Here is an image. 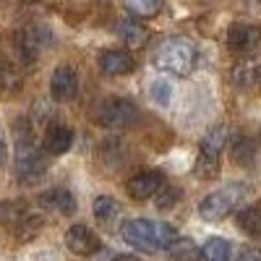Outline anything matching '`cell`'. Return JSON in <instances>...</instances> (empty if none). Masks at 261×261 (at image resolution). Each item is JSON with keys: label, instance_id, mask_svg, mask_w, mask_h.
Listing matches in <instances>:
<instances>
[{"label": "cell", "instance_id": "1", "mask_svg": "<svg viewBox=\"0 0 261 261\" xmlns=\"http://www.w3.org/2000/svg\"><path fill=\"white\" fill-rule=\"evenodd\" d=\"M151 65L162 73L188 76L196 65V45L186 37H167L157 45L154 55H151Z\"/></svg>", "mask_w": 261, "mask_h": 261}, {"label": "cell", "instance_id": "2", "mask_svg": "<svg viewBox=\"0 0 261 261\" xmlns=\"http://www.w3.org/2000/svg\"><path fill=\"white\" fill-rule=\"evenodd\" d=\"M251 193V188L246 183H230V186H222L220 191H212L206 199L201 201L199 206V214L204 217L206 222H220L225 220L227 214H232L241 201Z\"/></svg>", "mask_w": 261, "mask_h": 261}, {"label": "cell", "instance_id": "3", "mask_svg": "<svg viewBox=\"0 0 261 261\" xmlns=\"http://www.w3.org/2000/svg\"><path fill=\"white\" fill-rule=\"evenodd\" d=\"M16 172L21 183H37L47 172V157L42 154V149L29 139V134H21L16 141Z\"/></svg>", "mask_w": 261, "mask_h": 261}, {"label": "cell", "instance_id": "4", "mask_svg": "<svg viewBox=\"0 0 261 261\" xmlns=\"http://www.w3.org/2000/svg\"><path fill=\"white\" fill-rule=\"evenodd\" d=\"M225 146H227V128L212 125L199 144V167L196 170L204 175V180H212L220 172V154Z\"/></svg>", "mask_w": 261, "mask_h": 261}, {"label": "cell", "instance_id": "5", "mask_svg": "<svg viewBox=\"0 0 261 261\" xmlns=\"http://www.w3.org/2000/svg\"><path fill=\"white\" fill-rule=\"evenodd\" d=\"M97 120L110 130H123L139 120V107L130 99H110L99 107Z\"/></svg>", "mask_w": 261, "mask_h": 261}, {"label": "cell", "instance_id": "6", "mask_svg": "<svg viewBox=\"0 0 261 261\" xmlns=\"http://www.w3.org/2000/svg\"><path fill=\"white\" fill-rule=\"evenodd\" d=\"M120 232H123V241L128 246H134L136 251H144V253H157L160 251L157 238H154V222H149V220H128Z\"/></svg>", "mask_w": 261, "mask_h": 261}, {"label": "cell", "instance_id": "7", "mask_svg": "<svg viewBox=\"0 0 261 261\" xmlns=\"http://www.w3.org/2000/svg\"><path fill=\"white\" fill-rule=\"evenodd\" d=\"M162 183H165V175L160 170H144V172H136V175L128 180L125 191H128L130 199L146 201V199H151V196H157L162 191Z\"/></svg>", "mask_w": 261, "mask_h": 261}, {"label": "cell", "instance_id": "8", "mask_svg": "<svg viewBox=\"0 0 261 261\" xmlns=\"http://www.w3.org/2000/svg\"><path fill=\"white\" fill-rule=\"evenodd\" d=\"M258 42H261V32L253 24H232L227 29V47L232 53H241L248 58L258 47Z\"/></svg>", "mask_w": 261, "mask_h": 261}, {"label": "cell", "instance_id": "9", "mask_svg": "<svg viewBox=\"0 0 261 261\" xmlns=\"http://www.w3.org/2000/svg\"><path fill=\"white\" fill-rule=\"evenodd\" d=\"M76 92H79V73H76V68H71V65H58V68L53 71V79H50L53 99L68 102V99L76 97Z\"/></svg>", "mask_w": 261, "mask_h": 261}, {"label": "cell", "instance_id": "10", "mask_svg": "<svg viewBox=\"0 0 261 261\" xmlns=\"http://www.w3.org/2000/svg\"><path fill=\"white\" fill-rule=\"evenodd\" d=\"M65 248L76 256H92L99 251V238L84 225H73L65 230Z\"/></svg>", "mask_w": 261, "mask_h": 261}, {"label": "cell", "instance_id": "11", "mask_svg": "<svg viewBox=\"0 0 261 261\" xmlns=\"http://www.w3.org/2000/svg\"><path fill=\"white\" fill-rule=\"evenodd\" d=\"M39 204L45 206L47 212H55V214H65V217H73L79 204L73 199V193L71 191H65V188H50L39 196Z\"/></svg>", "mask_w": 261, "mask_h": 261}, {"label": "cell", "instance_id": "12", "mask_svg": "<svg viewBox=\"0 0 261 261\" xmlns=\"http://www.w3.org/2000/svg\"><path fill=\"white\" fill-rule=\"evenodd\" d=\"M99 71L105 76H128L134 71V58L125 50H105L99 55Z\"/></svg>", "mask_w": 261, "mask_h": 261}, {"label": "cell", "instance_id": "13", "mask_svg": "<svg viewBox=\"0 0 261 261\" xmlns=\"http://www.w3.org/2000/svg\"><path fill=\"white\" fill-rule=\"evenodd\" d=\"M232 84L235 86H253V84H258L261 81V58H256V55H248V58H243L241 63L232 68Z\"/></svg>", "mask_w": 261, "mask_h": 261}, {"label": "cell", "instance_id": "14", "mask_svg": "<svg viewBox=\"0 0 261 261\" xmlns=\"http://www.w3.org/2000/svg\"><path fill=\"white\" fill-rule=\"evenodd\" d=\"M73 144V130L68 125H50L45 136V149L50 154H65Z\"/></svg>", "mask_w": 261, "mask_h": 261}, {"label": "cell", "instance_id": "15", "mask_svg": "<svg viewBox=\"0 0 261 261\" xmlns=\"http://www.w3.org/2000/svg\"><path fill=\"white\" fill-rule=\"evenodd\" d=\"M118 34L125 42V47H130V50H141L149 42V29L144 24H139V21H120Z\"/></svg>", "mask_w": 261, "mask_h": 261}, {"label": "cell", "instance_id": "16", "mask_svg": "<svg viewBox=\"0 0 261 261\" xmlns=\"http://www.w3.org/2000/svg\"><path fill=\"white\" fill-rule=\"evenodd\" d=\"M47 42H50V37L45 34V29H34L32 27V29H24L18 34V47H21V53H24L27 58H37Z\"/></svg>", "mask_w": 261, "mask_h": 261}, {"label": "cell", "instance_id": "17", "mask_svg": "<svg viewBox=\"0 0 261 261\" xmlns=\"http://www.w3.org/2000/svg\"><path fill=\"white\" fill-rule=\"evenodd\" d=\"M92 212H94V217H97L102 225H110V222H115L118 217H120L123 206L113 199V196H97L94 204H92Z\"/></svg>", "mask_w": 261, "mask_h": 261}, {"label": "cell", "instance_id": "18", "mask_svg": "<svg viewBox=\"0 0 261 261\" xmlns=\"http://www.w3.org/2000/svg\"><path fill=\"white\" fill-rule=\"evenodd\" d=\"M24 86V79L21 73L13 68L11 63H0V94L3 97H16Z\"/></svg>", "mask_w": 261, "mask_h": 261}, {"label": "cell", "instance_id": "19", "mask_svg": "<svg viewBox=\"0 0 261 261\" xmlns=\"http://www.w3.org/2000/svg\"><path fill=\"white\" fill-rule=\"evenodd\" d=\"M232 248L225 238H209V241L201 246V258L204 261H230Z\"/></svg>", "mask_w": 261, "mask_h": 261}, {"label": "cell", "instance_id": "20", "mask_svg": "<svg viewBox=\"0 0 261 261\" xmlns=\"http://www.w3.org/2000/svg\"><path fill=\"white\" fill-rule=\"evenodd\" d=\"M235 222H238V227H241L243 232H248V235H261V209L258 206H246V209H241L235 214Z\"/></svg>", "mask_w": 261, "mask_h": 261}, {"label": "cell", "instance_id": "21", "mask_svg": "<svg viewBox=\"0 0 261 261\" xmlns=\"http://www.w3.org/2000/svg\"><path fill=\"white\" fill-rule=\"evenodd\" d=\"M232 157L238 165H251L256 157V144L246 134H235L232 136Z\"/></svg>", "mask_w": 261, "mask_h": 261}, {"label": "cell", "instance_id": "22", "mask_svg": "<svg viewBox=\"0 0 261 261\" xmlns=\"http://www.w3.org/2000/svg\"><path fill=\"white\" fill-rule=\"evenodd\" d=\"M167 253H170V261H199V256H201L199 246H196L191 238H178L175 246Z\"/></svg>", "mask_w": 261, "mask_h": 261}, {"label": "cell", "instance_id": "23", "mask_svg": "<svg viewBox=\"0 0 261 261\" xmlns=\"http://www.w3.org/2000/svg\"><path fill=\"white\" fill-rule=\"evenodd\" d=\"M123 3L136 18H149V16L160 13L162 8V0H123Z\"/></svg>", "mask_w": 261, "mask_h": 261}, {"label": "cell", "instance_id": "24", "mask_svg": "<svg viewBox=\"0 0 261 261\" xmlns=\"http://www.w3.org/2000/svg\"><path fill=\"white\" fill-rule=\"evenodd\" d=\"M149 94H151V99H154L160 107H167L170 102H172V84L170 81H165V79H157V81H151V86H149Z\"/></svg>", "mask_w": 261, "mask_h": 261}, {"label": "cell", "instance_id": "25", "mask_svg": "<svg viewBox=\"0 0 261 261\" xmlns=\"http://www.w3.org/2000/svg\"><path fill=\"white\" fill-rule=\"evenodd\" d=\"M154 238H157V246L160 251H170L178 241V230L170 227L167 222H154Z\"/></svg>", "mask_w": 261, "mask_h": 261}, {"label": "cell", "instance_id": "26", "mask_svg": "<svg viewBox=\"0 0 261 261\" xmlns=\"http://www.w3.org/2000/svg\"><path fill=\"white\" fill-rule=\"evenodd\" d=\"M180 201V188H162L157 193V209H172Z\"/></svg>", "mask_w": 261, "mask_h": 261}, {"label": "cell", "instance_id": "27", "mask_svg": "<svg viewBox=\"0 0 261 261\" xmlns=\"http://www.w3.org/2000/svg\"><path fill=\"white\" fill-rule=\"evenodd\" d=\"M235 261H261V251L258 248H246V251H241V256H238Z\"/></svg>", "mask_w": 261, "mask_h": 261}, {"label": "cell", "instance_id": "28", "mask_svg": "<svg viewBox=\"0 0 261 261\" xmlns=\"http://www.w3.org/2000/svg\"><path fill=\"white\" fill-rule=\"evenodd\" d=\"M6 162H8V149H6V144H3V139H0V170L6 167Z\"/></svg>", "mask_w": 261, "mask_h": 261}, {"label": "cell", "instance_id": "29", "mask_svg": "<svg viewBox=\"0 0 261 261\" xmlns=\"http://www.w3.org/2000/svg\"><path fill=\"white\" fill-rule=\"evenodd\" d=\"M115 261H139L136 256H128V253H120V256H115Z\"/></svg>", "mask_w": 261, "mask_h": 261}]
</instances>
